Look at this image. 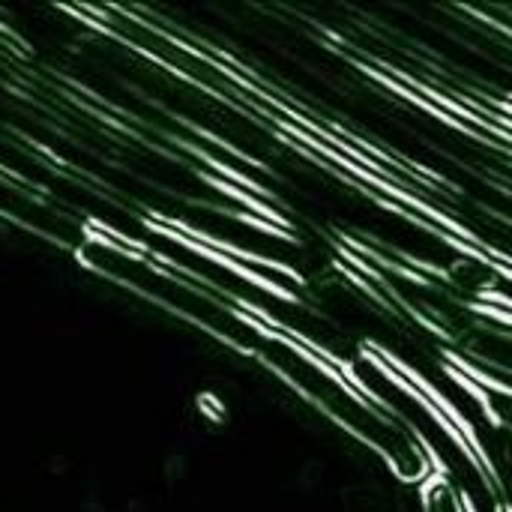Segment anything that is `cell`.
Masks as SVG:
<instances>
[{
    "mask_svg": "<svg viewBox=\"0 0 512 512\" xmlns=\"http://www.w3.org/2000/svg\"><path fill=\"white\" fill-rule=\"evenodd\" d=\"M0 210L9 213V216L24 219V222L36 225V228H45V231H51V234L60 231V216H54V213H51L45 204H39L33 195L21 192V189H18L15 183H9L3 174H0Z\"/></svg>",
    "mask_w": 512,
    "mask_h": 512,
    "instance_id": "7a4b0ae2",
    "label": "cell"
},
{
    "mask_svg": "<svg viewBox=\"0 0 512 512\" xmlns=\"http://www.w3.org/2000/svg\"><path fill=\"white\" fill-rule=\"evenodd\" d=\"M81 258L87 264H93L96 270L108 273L111 279L138 288L141 294H147V297H153V300H159V303H165V306H171V309H177L183 315H189L192 321H198V324H204V327H210V330H216V333H222L228 339L252 345V339L258 333L246 318L228 312L213 297L198 291L192 282L171 276L162 267V261L150 258L147 252L138 255L126 243L87 237V240H81Z\"/></svg>",
    "mask_w": 512,
    "mask_h": 512,
    "instance_id": "6da1fadb",
    "label": "cell"
}]
</instances>
